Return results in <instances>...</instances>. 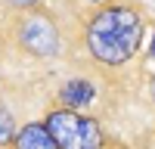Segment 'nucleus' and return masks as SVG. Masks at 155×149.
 <instances>
[{
  "label": "nucleus",
  "mask_w": 155,
  "mask_h": 149,
  "mask_svg": "<svg viewBox=\"0 0 155 149\" xmlns=\"http://www.w3.org/2000/svg\"><path fill=\"white\" fill-rule=\"evenodd\" d=\"M12 149H59V146H56L53 134L47 131L44 121H31V124H22L19 127Z\"/></svg>",
  "instance_id": "obj_5"
},
{
  "label": "nucleus",
  "mask_w": 155,
  "mask_h": 149,
  "mask_svg": "<svg viewBox=\"0 0 155 149\" xmlns=\"http://www.w3.org/2000/svg\"><path fill=\"white\" fill-rule=\"evenodd\" d=\"M16 44L22 53H28L34 59H56L62 53V34L53 16L44 12L41 6L16 16Z\"/></svg>",
  "instance_id": "obj_2"
},
{
  "label": "nucleus",
  "mask_w": 155,
  "mask_h": 149,
  "mask_svg": "<svg viewBox=\"0 0 155 149\" xmlns=\"http://www.w3.org/2000/svg\"><path fill=\"white\" fill-rule=\"evenodd\" d=\"M84 3H93V6H99V3H106V0H84Z\"/></svg>",
  "instance_id": "obj_10"
},
{
  "label": "nucleus",
  "mask_w": 155,
  "mask_h": 149,
  "mask_svg": "<svg viewBox=\"0 0 155 149\" xmlns=\"http://www.w3.org/2000/svg\"><path fill=\"white\" fill-rule=\"evenodd\" d=\"M143 34H146V19L137 6L99 3V9L87 19L84 44L96 65L118 68L140 53Z\"/></svg>",
  "instance_id": "obj_1"
},
{
  "label": "nucleus",
  "mask_w": 155,
  "mask_h": 149,
  "mask_svg": "<svg viewBox=\"0 0 155 149\" xmlns=\"http://www.w3.org/2000/svg\"><path fill=\"white\" fill-rule=\"evenodd\" d=\"M149 59L155 62V28H152V44H149Z\"/></svg>",
  "instance_id": "obj_8"
},
{
  "label": "nucleus",
  "mask_w": 155,
  "mask_h": 149,
  "mask_svg": "<svg viewBox=\"0 0 155 149\" xmlns=\"http://www.w3.org/2000/svg\"><path fill=\"white\" fill-rule=\"evenodd\" d=\"M3 3L12 9V12H28V9H37L41 0H3Z\"/></svg>",
  "instance_id": "obj_7"
},
{
  "label": "nucleus",
  "mask_w": 155,
  "mask_h": 149,
  "mask_svg": "<svg viewBox=\"0 0 155 149\" xmlns=\"http://www.w3.org/2000/svg\"><path fill=\"white\" fill-rule=\"evenodd\" d=\"M149 96H152V103H155V74H152V81H149Z\"/></svg>",
  "instance_id": "obj_9"
},
{
  "label": "nucleus",
  "mask_w": 155,
  "mask_h": 149,
  "mask_svg": "<svg viewBox=\"0 0 155 149\" xmlns=\"http://www.w3.org/2000/svg\"><path fill=\"white\" fill-rule=\"evenodd\" d=\"M56 99H59L62 109L81 112V109H87V106L96 99V87H93V81H90V78H81V74H78V78H68V81L59 84Z\"/></svg>",
  "instance_id": "obj_4"
},
{
  "label": "nucleus",
  "mask_w": 155,
  "mask_h": 149,
  "mask_svg": "<svg viewBox=\"0 0 155 149\" xmlns=\"http://www.w3.org/2000/svg\"><path fill=\"white\" fill-rule=\"evenodd\" d=\"M47 131L53 134V140L59 149H102L106 137H102V127L96 118L81 115L74 109H53L44 118Z\"/></svg>",
  "instance_id": "obj_3"
},
{
  "label": "nucleus",
  "mask_w": 155,
  "mask_h": 149,
  "mask_svg": "<svg viewBox=\"0 0 155 149\" xmlns=\"http://www.w3.org/2000/svg\"><path fill=\"white\" fill-rule=\"evenodd\" d=\"M16 134H19L16 118H12V112L0 103V149H6V146L16 143Z\"/></svg>",
  "instance_id": "obj_6"
}]
</instances>
